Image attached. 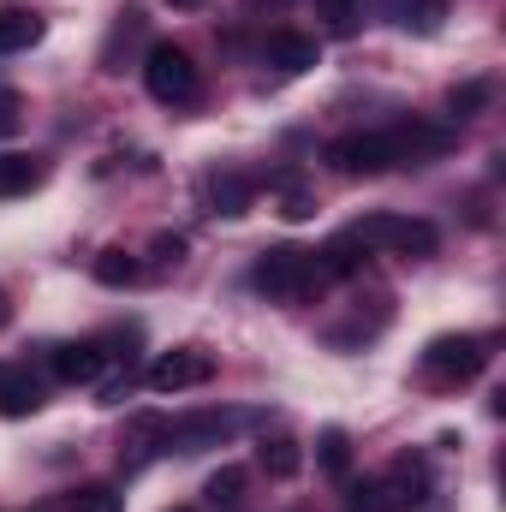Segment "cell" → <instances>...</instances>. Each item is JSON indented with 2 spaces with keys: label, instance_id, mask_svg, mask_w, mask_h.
Listing matches in <instances>:
<instances>
[{
  "label": "cell",
  "instance_id": "cell-1",
  "mask_svg": "<svg viewBox=\"0 0 506 512\" xmlns=\"http://www.w3.org/2000/svg\"><path fill=\"white\" fill-rule=\"evenodd\" d=\"M251 286L274 304H304L310 292H322V268H316V251H298V245H274V251L256 256Z\"/></svg>",
  "mask_w": 506,
  "mask_h": 512
},
{
  "label": "cell",
  "instance_id": "cell-2",
  "mask_svg": "<svg viewBox=\"0 0 506 512\" xmlns=\"http://www.w3.org/2000/svg\"><path fill=\"white\" fill-rule=\"evenodd\" d=\"M489 370V340L477 334H441L423 352V382L429 387H465Z\"/></svg>",
  "mask_w": 506,
  "mask_h": 512
},
{
  "label": "cell",
  "instance_id": "cell-3",
  "mask_svg": "<svg viewBox=\"0 0 506 512\" xmlns=\"http://www.w3.org/2000/svg\"><path fill=\"white\" fill-rule=\"evenodd\" d=\"M352 233H358L370 251H393V256H405V262H423V256L441 251L435 221H417V215H364Z\"/></svg>",
  "mask_w": 506,
  "mask_h": 512
},
{
  "label": "cell",
  "instance_id": "cell-4",
  "mask_svg": "<svg viewBox=\"0 0 506 512\" xmlns=\"http://www.w3.org/2000/svg\"><path fill=\"white\" fill-rule=\"evenodd\" d=\"M143 84H149V96L167 102V108H185V102H197V90H203L197 60H191L179 42H155V48L143 54Z\"/></svg>",
  "mask_w": 506,
  "mask_h": 512
},
{
  "label": "cell",
  "instance_id": "cell-5",
  "mask_svg": "<svg viewBox=\"0 0 506 512\" xmlns=\"http://www.w3.org/2000/svg\"><path fill=\"white\" fill-rule=\"evenodd\" d=\"M328 167L346 173V179H376L387 167H399L393 161V137L387 131H346V137L328 143Z\"/></svg>",
  "mask_w": 506,
  "mask_h": 512
},
{
  "label": "cell",
  "instance_id": "cell-6",
  "mask_svg": "<svg viewBox=\"0 0 506 512\" xmlns=\"http://www.w3.org/2000/svg\"><path fill=\"white\" fill-rule=\"evenodd\" d=\"M149 393H191V387L215 382V358L203 346H179V352H161L149 370H143Z\"/></svg>",
  "mask_w": 506,
  "mask_h": 512
},
{
  "label": "cell",
  "instance_id": "cell-7",
  "mask_svg": "<svg viewBox=\"0 0 506 512\" xmlns=\"http://www.w3.org/2000/svg\"><path fill=\"white\" fill-rule=\"evenodd\" d=\"M251 417L239 411H197V417H179L167 423V453H203V447H221L233 429H245Z\"/></svg>",
  "mask_w": 506,
  "mask_h": 512
},
{
  "label": "cell",
  "instance_id": "cell-8",
  "mask_svg": "<svg viewBox=\"0 0 506 512\" xmlns=\"http://www.w3.org/2000/svg\"><path fill=\"white\" fill-rule=\"evenodd\" d=\"M387 137H393V161L399 167H423V161H435V155L453 149V131L423 126V120H399V126H387Z\"/></svg>",
  "mask_w": 506,
  "mask_h": 512
},
{
  "label": "cell",
  "instance_id": "cell-9",
  "mask_svg": "<svg viewBox=\"0 0 506 512\" xmlns=\"http://www.w3.org/2000/svg\"><path fill=\"white\" fill-rule=\"evenodd\" d=\"M251 203H256V179L233 173V167L203 173V209L209 215H251Z\"/></svg>",
  "mask_w": 506,
  "mask_h": 512
},
{
  "label": "cell",
  "instance_id": "cell-10",
  "mask_svg": "<svg viewBox=\"0 0 506 512\" xmlns=\"http://www.w3.org/2000/svg\"><path fill=\"white\" fill-rule=\"evenodd\" d=\"M108 358L114 352H102V340H72V346H54V376L66 387H90V382H102Z\"/></svg>",
  "mask_w": 506,
  "mask_h": 512
},
{
  "label": "cell",
  "instance_id": "cell-11",
  "mask_svg": "<svg viewBox=\"0 0 506 512\" xmlns=\"http://www.w3.org/2000/svg\"><path fill=\"white\" fill-rule=\"evenodd\" d=\"M370 245L346 227V233H334L322 251H316V268H322V280H352V274H364V262H370Z\"/></svg>",
  "mask_w": 506,
  "mask_h": 512
},
{
  "label": "cell",
  "instance_id": "cell-12",
  "mask_svg": "<svg viewBox=\"0 0 506 512\" xmlns=\"http://www.w3.org/2000/svg\"><path fill=\"white\" fill-rule=\"evenodd\" d=\"M381 489H387V512L417 507V501H429V465H423V459H399V465L381 477Z\"/></svg>",
  "mask_w": 506,
  "mask_h": 512
},
{
  "label": "cell",
  "instance_id": "cell-13",
  "mask_svg": "<svg viewBox=\"0 0 506 512\" xmlns=\"http://www.w3.org/2000/svg\"><path fill=\"white\" fill-rule=\"evenodd\" d=\"M42 405V382L24 364H0V417H30Z\"/></svg>",
  "mask_w": 506,
  "mask_h": 512
},
{
  "label": "cell",
  "instance_id": "cell-14",
  "mask_svg": "<svg viewBox=\"0 0 506 512\" xmlns=\"http://www.w3.org/2000/svg\"><path fill=\"white\" fill-rule=\"evenodd\" d=\"M316 36H298V30H274L268 36V66H280V72H310L316 66Z\"/></svg>",
  "mask_w": 506,
  "mask_h": 512
},
{
  "label": "cell",
  "instance_id": "cell-15",
  "mask_svg": "<svg viewBox=\"0 0 506 512\" xmlns=\"http://www.w3.org/2000/svg\"><path fill=\"white\" fill-rule=\"evenodd\" d=\"M256 465H262L274 483H286V477L304 471V447H298L292 435H262V441H256Z\"/></svg>",
  "mask_w": 506,
  "mask_h": 512
},
{
  "label": "cell",
  "instance_id": "cell-16",
  "mask_svg": "<svg viewBox=\"0 0 506 512\" xmlns=\"http://www.w3.org/2000/svg\"><path fill=\"white\" fill-rule=\"evenodd\" d=\"M387 18L411 36H435L447 18V0H387Z\"/></svg>",
  "mask_w": 506,
  "mask_h": 512
},
{
  "label": "cell",
  "instance_id": "cell-17",
  "mask_svg": "<svg viewBox=\"0 0 506 512\" xmlns=\"http://www.w3.org/2000/svg\"><path fill=\"white\" fill-rule=\"evenodd\" d=\"M30 42H42V18L30 6H0V54H24Z\"/></svg>",
  "mask_w": 506,
  "mask_h": 512
},
{
  "label": "cell",
  "instance_id": "cell-18",
  "mask_svg": "<svg viewBox=\"0 0 506 512\" xmlns=\"http://www.w3.org/2000/svg\"><path fill=\"white\" fill-rule=\"evenodd\" d=\"M161 447H167V417H137V423H131V435L120 441V459L137 471V465H143L149 453H161Z\"/></svg>",
  "mask_w": 506,
  "mask_h": 512
},
{
  "label": "cell",
  "instance_id": "cell-19",
  "mask_svg": "<svg viewBox=\"0 0 506 512\" xmlns=\"http://www.w3.org/2000/svg\"><path fill=\"white\" fill-rule=\"evenodd\" d=\"M66 507L72 512H126V495L114 483H84V489L66 495Z\"/></svg>",
  "mask_w": 506,
  "mask_h": 512
},
{
  "label": "cell",
  "instance_id": "cell-20",
  "mask_svg": "<svg viewBox=\"0 0 506 512\" xmlns=\"http://www.w3.org/2000/svg\"><path fill=\"white\" fill-rule=\"evenodd\" d=\"M96 280H102V286H137V280H143V262L131 251H102L96 256Z\"/></svg>",
  "mask_w": 506,
  "mask_h": 512
},
{
  "label": "cell",
  "instance_id": "cell-21",
  "mask_svg": "<svg viewBox=\"0 0 506 512\" xmlns=\"http://www.w3.org/2000/svg\"><path fill=\"white\" fill-rule=\"evenodd\" d=\"M245 483H251V477H245V465H221V471L209 477V489H203V495H209V507H239V501H245Z\"/></svg>",
  "mask_w": 506,
  "mask_h": 512
},
{
  "label": "cell",
  "instance_id": "cell-22",
  "mask_svg": "<svg viewBox=\"0 0 506 512\" xmlns=\"http://www.w3.org/2000/svg\"><path fill=\"white\" fill-rule=\"evenodd\" d=\"M42 179V167L30 161V155H0V197H18V191H30Z\"/></svg>",
  "mask_w": 506,
  "mask_h": 512
},
{
  "label": "cell",
  "instance_id": "cell-23",
  "mask_svg": "<svg viewBox=\"0 0 506 512\" xmlns=\"http://www.w3.org/2000/svg\"><path fill=\"white\" fill-rule=\"evenodd\" d=\"M489 96H495V84H489V78H471V84H453L447 108H453L459 120H471V114H483V108H489Z\"/></svg>",
  "mask_w": 506,
  "mask_h": 512
},
{
  "label": "cell",
  "instance_id": "cell-24",
  "mask_svg": "<svg viewBox=\"0 0 506 512\" xmlns=\"http://www.w3.org/2000/svg\"><path fill=\"white\" fill-rule=\"evenodd\" d=\"M322 471L328 477H352V441H346V429L322 435Z\"/></svg>",
  "mask_w": 506,
  "mask_h": 512
},
{
  "label": "cell",
  "instance_id": "cell-25",
  "mask_svg": "<svg viewBox=\"0 0 506 512\" xmlns=\"http://www.w3.org/2000/svg\"><path fill=\"white\" fill-rule=\"evenodd\" d=\"M280 215H286V221H310V215H316V197H310L298 179H280Z\"/></svg>",
  "mask_w": 506,
  "mask_h": 512
},
{
  "label": "cell",
  "instance_id": "cell-26",
  "mask_svg": "<svg viewBox=\"0 0 506 512\" xmlns=\"http://www.w3.org/2000/svg\"><path fill=\"white\" fill-rule=\"evenodd\" d=\"M346 512H387V489H381V477L352 483V489H346Z\"/></svg>",
  "mask_w": 506,
  "mask_h": 512
},
{
  "label": "cell",
  "instance_id": "cell-27",
  "mask_svg": "<svg viewBox=\"0 0 506 512\" xmlns=\"http://www.w3.org/2000/svg\"><path fill=\"white\" fill-rule=\"evenodd\" d=\"M185 251H191V245H185L179 233H155V239H149V256H155V268H179V262H185Z\"/></svg>",
  "mask_w": 506,
  "mask_h": 512
},
{
  "label": "cell",
  "instance_id": "cell-28",
  "mask_svg": "<svg viewBox=\"0 0 506 512\" xmlns=\"http://www.w3.org/2000/svg\"><path fill=\"white\" fill-rule=\"evenodd\" d=\"M358 6H364V0H316V12L328 18V30H340V36L358 24Z\"/></svg>",
  "mask_w": 506,
  "mask_h": 512
},
{
  "label": "cell",
  "instance_id": "cell-29",
  "mask_svg": "<svg viewBox=\"0 0 506 512\" xmlns=\"http://www.w3.org/2000/svg\"><path fill=\"white\" fill-rule=\"evenodd\" d=\"M18 126H24V96L18 90H0V137H12Z\"/></svg>",
  "mask_w": 506,
  "mask_h": 512
},
{
  "label": "cell",
  "instance_id": "cell-30",
  "mask_svg": "<svg viewBox=\"0 0 506 512\" xmlns=\"http://www.w3.org/2000/svg\"><path fill=\"white\" fill-rule=\"evenodd\" d=\"M12 322V298H6V286H0V328Z\"/></svg>",
  "mask_w": 506,
  "mask_h": 512
},
{
  "label": "cell",
  "instance_id": "cell-31",
  "mask_svg": "<svg viewBox=\"0 0 506 512\" xmlns=\"http://www.w3.org/2000/svg\"><path fill=\"white\" fill-rule=\"evenodd\" d=\"M173 6H203V0H173Z\"/></svg>",
  "mask_w": 506,
  "mask_h": 512
},
{
  "label": "cell",
  "instance_id": "cell-32",
  "mask_svg": "<svg viewBox=\"0 0 506 512\" xmlns=\"http://www.w3.org/2000/svg\"><path fill=\"white\" fill-rule=\"evenodd\" d=\"M173 512H191V507H173Z\"/></svg>",
  "mask_w": 506,
  "mask_h": 512
}]
</instances>
